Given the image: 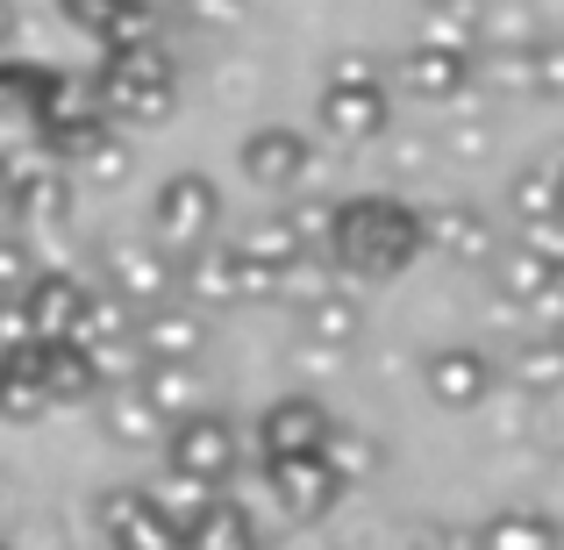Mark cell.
<instances>
[{"instance_id":"obj_13","label":"cell","mask_w":564,"mask_h":550,"mask_svg":"<svg viewBox=\"0 0 564 550\" xmlns=\"http://www.w3.org/2000/svg\"><path fill=\"white\" fill-rule=\"evenodd\" d=\"M264 486H272V500L293 515V522H322V515L344 500V479L322 465V451L315 457H279V465H264Z\"/></svg>"},{"instance_id":"obj_46","label":"cell","mask_w":564,"mask_h":550,"mask_svg":"<svg viewBox=\"0 0 564 550\" xmlns=\"http://www.w3.org/2000/svg\"><path fill=\"white\" fill-rule=\"evenodd\" d=\"M0 500H8V479H0Z\"/></svg>"},{"instance_id":"obj_7","label":"cell","mask_w":564,"mask_h":550,"mask_svg":"<svg viewBox=\"0 0 564 550\" xmlns=\"http://www.w3.org/2000/svg\"><path fill=\"white\" fill-rule=\"evenodd\" d=\"M329 429H336V414L322 408L315 393H286L258 414V451H264V465H279V457H315L322 443H329Z\"/></svg>"},{"instance_id":"obj_33","label":"cell","mask_w":564,"mask_h":550,"mask_svg":"<svg viewBox=\"0 0 564 550\" xmlns=\"http://www.w3.org/2000/svg\"><path fill=\"white\" fill-rule=\"evenodd\" d=\"M43 94V65H14V57H0V115H29Z\"/></svg>"},{"instance_id":"obj_15","label":"cell","mask_w":564,"mask_h":550,"mask_svg":"<svg viewBox=\"0 0 564 550\" xmlns=\"http://www.w3.org/2000/svg\"><path fill=\"white\" fill-rule=\"evenodd\" d=\"M14 301H22V315H29V344H36V336H72L79 330V308H86V279L79 272H36Z\"/></svg>"},{"instance_id":"obj_14","label":"cell","mask_w":564,"mask_h":550,"mask_svg":"<svg viewBox=\"0 0 564 550\" xmlns=\"http://www.w3.org/2000/svg\"><path fill=\"white\" fill-rule=\"evenodd\" d=\"M422 386H429V400H436V408L465 414V408H479V400L494 393V358H486V351H471V344L429 351V365H422Z\"/></svg>"},{"instance_id":"obj_42","label":"cell","mask_w":564,"mask_h":550,"mask_svg":"<svg viewBox=\"0 0 564 550\" xmlns=\"http://www.w3.org/2000/svg\"><path fill=\"white\" fill-rule=\"evenodd\" d=\"M8 193H14V158H0V215H8Z\"/></svg>"},{"instance_id":"obj_34","label":"cell","mask_w":564,"mask_h":550,"mask_svg":"<svg viewBox=\"0 0 564 550\" xmlns=\"http://www.w3.org/2000/svg\"><path fill=\"white\" fill-rule=\"evenodd\" d=\"M514 250H529V258L543 265V272H564V215H551V222H522V244Z\"/></svg>"},{"instance_id":"obj_24","label":"cell","mask_w":564,"mask_h":550,"mask_svg":"<svg viewBox=\"0 0 564 550\" xmlns=\"http://www.w3.org/2000/svg\"><path fill=\"white\" fill-rule=\"evenodd\" d=\"M508 379L522 386L529 400H551V393H564V336H529V344L508 358Z\"/></svg>"},{"instance_id":"obj_8","label":"cell","mask_w":564,"mask_h":550,"mask_svg":"<svg viewBox=\"0 0 564 550\" xmlns=\"http://www.w3.org/2000/svg\"><path fill=\"white\" fill-rule=\"evenodd\" d=\"M57 14H65L79 36H94V43H100V57L158 43V14H151V0H57Z\"/></svg>"},{"instance_id":"obj_31","label":"cell","mask_w":564,"mask_h":550,"mask_svg":"<svg viewBox=\"0 0 564 550\" xmlns=\"http://www.w3.org/2000/svg\"><path fill=\"white\" fill-rule=\"evenodd\" d=\"M422 43H443V51H479V8H429Z\"/></svg>"},{"instance_id":"obj_47","label":"cell","mask_w":564,"mask_h":550,"mask_svg":"<svg viewBox=\"0 0 564 550\" xmlns=\"http://www.w3.org/2000/svg\"><path fill=\"white\" fill-rule=\"evenodd\" d=\"M0 550H14V543H8V537H0Z\"/></svg>"},{"instance_id":"obj_39","label":"cell","mask_w":564,"mask_h":550,"mask_svg":"<svg viewBox=\"0 0 564 550\" xmlns=\"http://www.w3.org/2000/svg\"><path fill=\"white\" fill-rule=\"evenodd\" d=\"M529 315H536V336H564V279H551V287L529 301Z\"/></svg>"},{"instance_id":"obj_36","label":"cell","mask_w":564,"mask_h":550,"mask_svg":"<svg viewBox=\"0 0 564 550\" xmlns=\"http://www.w3.org/2000/svg\"><path fill=\"white\" fill-rule=\"evenodd\" d=\"M329 215H336L329 201H301V207H286L279 222H286V229L301 236V250H322V244H329Z\"/></svg>"},{"instance_id":"obj_48","label":"cell","mask_w":564,"mask_h":550,"mask_svg":"<svg viewBox=\"0 0 564 550\" xmlns=\"http://www.w3.org/2000/svg\"><path fill=\"white\" fill-rule=\"evenodd\" d=\"M0 301H14V293H0Z\"/></svg>"},{"instance_id":"obj_5","label":"cell","mask_w":564,"mask_h":550,"mask_svg":"<svg viewBox=\"0 0 564 550\" xmlns=\"http://www.w3.org/2000/svg\"><path fill=\"white\" fill-rule=\"evenodd\" d=\"M215 222H221V193L207 172H172L165 186H158V201H151V236H158V250H200V244H215Z\"/></svg>"},{"instance_id":"obj_37","label":"cell","mask_w":564,"mask_h":550,"mask_svg":"<svg viewBox=\"0 0 564 550\" xmlns=\"http://www.w3.org/2000/svg\"><path fill=\"white\" fill-rule=\"evenodd\" d=\"M486 79L500 86V94H529V43H508V51L486 57Z\"/></svg>"},{"instance_id":"obj_41","label":"cell","mask_w":564,"mask_h":550,"mask_svg":"<svg viewBox=\"0 0 564 550\" xmlns=\"http://www.w3.org/2000/svg\"><path fill=\"white\" fill-rule=\"evenodd\" d=\"M180 8L193 14V22H207V29H229L236 14H243V0H180Z\"/></svg>"},{"instance_id":"obj_3","label":"cell","mask_w":564,"mask_h":550,"mask_svg":"<svg viewBox=\"0 0 564 550\" xmlns=\"http://www.w3.org/2000/svg\"><path fill=\"white\" fill-rule=\"evenodd\" d=\"M322 129H329L336 143H372L386 137V122H393V100H386V65L365 51H344L329 65V79H322V100H315Z\"/></svg>"},{"instance_id":"obj_22","label":"cell","mask_w":564,"mask_h":550,"mask_svg":"<svg viewBox=\"0 0 564 550\" xmlns=\"http://www.w3.org/2000/svg\"><path fill=\"white\" fill-rule=\"evenodd\" d=\"M471 550H564V522L543 508H500Z\"/></svg>"},{"instance_id":"obj_4","label":"cell","mask_w":564,"mask_h":550,"mask_svg":"<svg viewBox=\"0 0 564 550\" xmlns=\"http://www.w3.org/2000/svg\"><path fill=\"white\" fill-rule=\"evenodd\" d=\"M165 457H172V479H193L207 494H221L236 457H243V443H236V422L221 408H193L165 429Z\"/></svg>"},{"instance_id":"obj_27","label":"cell","mask_w":564,"mask_h":550,"mask_svg":"<svg viewBox=\"0 0 564 550\" xmlns=\"http://www.w3.org/2000/svg\"><path fill=\"white\" fill-rule=\"evenodd\" d=\"M137 386L158 400V414H165V422H180V414L207 408V400H200V365H143Z\"/></svg>"},{"instance_id":"obj_1","label":"cell","mask_w":564,"mask_h":550,"mask_svg":"<svg viewBox=\"0 0 564 550\" xmlns=\"http://www.w3.org/2000/svg\"><path fill=\"white\" fill-rule=\"evenodd\" d=\"M422 250H429V222L414 215L408 201H393V193H358V201H344L329 215L322 258L358 272V279H393V272H408Z\"/></svg>"},{"instance_id":"obj_38","label":"cell","mask_w":564,"mask_h":550,"mask_svg":"<svg viewBox=\"0 0 564 550\" xmlns=\"http://www.w3.org/2000/svg\"><path fill=\"white\" fill-rule=\"evenodd\" d=\"M29 279H36V265H29V244H22V236H0V293H22Z\"/></svg>"},{"instance_id":"obj_19","label":"cell","mask_w":564,"mask_h":550,"mask_svg":"<svg viewBox=\"0 0 564 550\" xmlns=\"http://www.w3.org/2000/svg\"><path fill=\"white\" fill-rule=\"evenodd\" d=\"M508 215H514V222H551V215H564V143H557V151H543L536 165L514 172Z\"/></svg>"},{"instance_id":"obj_17","label":"cell","mask_w":564,"mask_h":550,"mask_svg":"<svg viewBox=\"0 0 564 550\" xmlns=\"http://www.w3.org/2000/svg\"><path fill=\"white\" fill-rule=\"evenodd\" d=\"M422 222H429V244H443V258H457V265H494L500 258V229L486 222V207L451 201L443 215H422Z\"/></svg>"},{"instance_id":"obj_18","label":"cell","mask_w":564,"mask_h":550,"mask_svg":"<svg viewBox=\"0 0 564 550\" xmlns=\"http://www.w3.org/2000/svg\"><path fill=\"white\" fill-rule=\"evenodd\" d=\"M301 336H307V351H322V358H344V351L365 336V308L329 287V293H315V301L301 308Z\"/></svg>"},{"instance_id":"obj_12","label":"cell","mask_w":564,"mask_h":550,"mask_svg":"<svg viewBox=\"0 0 564 550\" xmlns=\"http://www.w3.org/2000/svg\"><path fill=\"white\" fill-rule=\"evenodd\" d=\"M100 279H108V293H115L122 308H158V301H172V258H165L158 244H108Z\"/></svg>"},{"instance_id":"obj_45","label":"cell","mask_w":564,"mask_h":550,"mask_svg":"<svg viewBox=\"0 0 564 550\" xmlns=\"http://www.w3.org/2000/svg\"><path fill=\"white\" fill-rule=\"evenodd\" d=\"M557 479H564V451H557Z\"/></svg>"},{"instance_id":"obj_29","label":"cell","mask_w":564,"mask_h":550,"mask_svg":"<svg viewBox=\"0 0 564 550\" xmlns=\"http://www.w3.org/2000/svg\"><path fill=\"white\" fill-rule=\"evenodd\" d=\"M322 465H329L344 486H350V479H372V472H379V443L336 422V429H329V443H322Z\"/></svg>"},{"instance_id":"obj_44","label":"cell","mask_w":564,"mask_h":550,"mask_svg":"<svg viewBox=\"0 0 564 550\" xmlns=\"http://www.w3.org/2000/svg\"><path fill=\"white\" fill-rule=\"evenodd\" d=\"M422 8H479V0H422Z\"/></svg>"},{"instance_id":"obj_11","label":"cell","mask_w":564,"mask_h":550,"mask_svg":"<svg viewBox=\"0 0 564 550\" xmlns=\"http://www.w3.org/2000/svg\"><path fill=\"white\" fill-rule=\"evenodd\" d=\"M172 293H180L186 308H243V258H236L229 244H200L186 250L180 265H172Z\"/></svg>"},{"instance_id":"obj_10","label":"cell","mask_w":564,"mask_h":550,"mask_svg":"<svg viewBox=\"0 0 564 550\" xmlns=\"http://www.w3.org/2000/svg\"><path fill=\"white\" fill-rule=\"evenodd\" d=\"M137 351H143V365H200L207 315H200V308H186L180 293L158 301V308H137Z\"/></svg>"},{"instance_id":"obj_28","label":"cell","mask_w":564,"mask_h":550,"mask_svg":"<svg viewBox=\"0 0 564 550\" xmlns=\"http://www.w3.org/2000/svg\"><path fill=\"white\" fill-rule=\"evenodd\" d=\"M236 258H243V265H258V272H272V287H279V272H286L293 258H307V250H301V236H293L286 222L272 215V222H250V229H243Z\"/></svg>"},{"instance_id":"obj_43","label":"cell","mask_w":564,"mask_h":550,"mask_svg":"<svg viewBox=\"0 0 564 550\" xmlns=\"http://www.w3.org/2000/svg\"><path fill=\"white\" fill-rule=\"evenodd\" d=\"M14 43V0H0V51Z\"/></svg>"},{"instance_id":"obj_40","label":"cell","mask_w":564,"mask_h":550,"mask_svg":"<svg viewBox=\"0 0 564 550\" xmlns=\"http://www.w3.org/2000/svg\"><path fill=\"white\" fill-rule=\"evenodd\" d=\"M86 165H94V180H122V172H129V143L100 137L94 151H86Z\"/></svg>"},{"instance_id":"obj_9","label":"cell","mask_w":564,"mask_h":550,"mask_svg":"<svg viewBox=\"0 0 564 550\" xmlns=\"http://www.w3.org/2000/svg\"><path fill=\"white\" fill-rule=\"evenodd\" d=\"M100 529L115 550H180V522L151 500V486H108L100 494Z\"/></svg>"},{"instance_id":"obj_26","label":"cell","mask_w":564,"mask_h":550,"mask_svg":"<svg viewBox=\"0 0 564 550\" xmlns=\"http://www.w3.org/2000/svg\"><path fill=\"white\" fill-rule=\"evenodd\" d=\"M8 207L22 222H65L72 215V180H65V172H22V165H14Z\"/></svg>"},{"instance_id":"obj_23","label":"cell","mask_w":564,"mask_h":550,"mask_svg":"<svg viewBox=\"0 0 564 550\" xmlns=\"http://www.w3.org/2000/svg\"><path fill=\"white\" fill-rule=\"evenodd\" d=\"M43 408H51V393H43V379H36L29 344H8L0 351V414H8V422H36Z\"/></svg>"},{"instance_id":"obj_6","label":"cell","mask_w":564,"mask_h":550,"mask_svg":"<svg viewBox=\"0 0 564 550\" xmlns=\"http://www.w3.org/2000/svg\"><path fill=\"white\" fill-rule=\"evenodd\" d=\"M236 165H243V180L264 186V193H301L307 165H315V137H307V129H286V122H264V129L243 137Z\"/></svg>"},{"instance_id":"obj_30","label":"cell","mask_w":564,"mask_h":550,"mask_svg":"<svg viewBox=\"0 0 564 550\" xmlns=\"http://www.w3.org/2000/svg\"><path fill=\"white\" fill-rule=\"evenodd\" d=\"M86 365H94V386H137L143 379V351L137 336H122V344H86Z\"/></svg>"},{"instance_id":"obj_2","label":"cell","mask_w":564,"mask_h":550,"mask_svg":"<svg viewBox=\"0 0 564 550\" xmlns=\"http://www.w3.org/2000/svg\"><path fill=\"white\" fill-rule=\"evenodd\" d=\"M94 100H100L108 122H165L172 100H180V72H172V57L158 51V43L115 51V57H100V72H94Z\"/></svg>"},{"instance_id":"obj_21","label":"cell","mask_w":564,"mask_h":550,"mask_svg":"<svg viewBox=\"0 0 564 550\" xmlns=\"http://www.w3.org/2000/svg\"><path fill=\"white\" fill-rule=\"evenodd\" d=\"M100 422H108V436L122 443V451H151V443H165V414H158V400L143 393V386H115L108 393V414H100Z\"/></svg>"},{"instance_id":"obj_32","label":"cell","mask_w":564,"mask_h":550,"mask_svg":"<svg viewBox=\"0 0 564 550\" xmlns=\"http://www.w3.org/2000/svg\"><path fill=\"white\" fill-rule=\"evenodd\" d=\"M494 265H500V293H508V301H514V308H529V301H536V293H543V287H551V272H543V265H536V258H529V250H514V244H508V250H500V258H494ZM557 279H564V272H557Z\"/></svg>"},{"instance_id":"obj_25","label":"cell","mask_w":564,"mask_h":550,"mask_svg":"<svg viewBox=\"0 0 564 550\" xmlns=\"http://www.w3.org/2000/svg\"><path fill=\"white\" fill-rule=\"evenodd\" d=\"M180 550H264V543H258V529H250V515L236 508V500L215 494V500H207V515L180 537Z\"/></svg>"},{"instance_id":"obj_20","label":"cell","mask_w":564,"mask_h":550,"mask_svg":"<svg viewBox=\"0 0 564 550\" xmlns=\"http://www.w3.org/2000/svg\"><path fill=\"white\" fill-rule=\"evenodd\" d=\"M29 358H36V379H43L51 400H86L94 393V365H86V351L72 344V336H36Z\"/></svg>"},{"instance_id":"obj_16","label":"cell","mask_w":564,"mask_h":550,"mask_svg":"<svg viewBox=\"0 0 564 550\" xmlns=\"http://www.w3.org/2000/svg\"><path fill=\"white\" fill-rule=\"evenodd\" d=\"M400 86H408L414 100H457L471 86V57L443 51V43H408V51H400Z\"/></svg>"},{"instance_id":"obj_35","label":"cell","mask_w":564,"mask_h":550,"mask_svg":"<svg viewBox=\"0 0 564 550\" xmlns=\"http://www.w3.org/2000/svg\"><path fill=\"white\" fill-rule=\"evenodd\" d=\"M529 94L564 100V43H529Z\"/></svg>"}]
</instances>
